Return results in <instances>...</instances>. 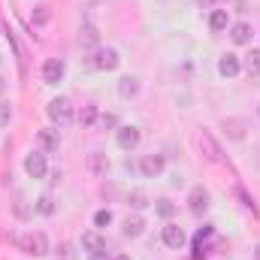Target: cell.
Masks as SVG:
<instances>
[{
    "instance_id": "obj_1",
    "label": "cell",
    "mask_w": 260,
    "mask_h": 260,
    "mask_svg": "<svg viewBox=\"0 0 260 260\" xmlns=\"http://www.w3.org/2000/svg\"><path fill=\"white\" fill-rule=\"evenodd\" d=\"M18 245H21V251L24 254H30V257H46L49 254V239H46V233H24L21 239H18Z\"/></svg>"
},
{
    "instance_id": "obj_2",
    "label": "cell",
    "mask_w": 260,
    "mask_h": 260,
    "mask_svg": "<svg viewBox=\"0 0 260 260\" xmlns=\"http://www.w3.org/2000/svg\"><path fill=\"white\" fill-rule=\"evenodd\" d=\"M212 239H215V227L212 224H206V227H200L194 233V260H203L212 254Z\"/></svg>"
},
{
    "instance_id": "obj_3",
    "label": "cell",
    "mask_w": 260,
    "mask_h": 260,
    "mask_svg": "<svg viewBox=\"0 0 260 260\" xmlns=\"http://www.w3.org/2000/svg\"><path fill=\"white\" fill-rule=\"evenodd\" d=\"M46 112H49V118H52V121H58V124H67V121L73 118V106H70V100H67V97H55V100L49 103V109H46Z\"/></svg>"
},
{
    "instance_id": "obj_4",
    "label": "cell",
    "mask_w": 260,
    "mask_h": 260,
    "mask_svg": "<svg viewBox=\"0 0 260 260\" xmlns=\"http://www.w3.org/2000/svg\"><path fill=\"white\" fill-rule=\"evenodd\" d=\"M164 167H167L164 154H145V157H142V164H139V170H142V176H145V179H157V176L164 173Z\"/></svg>"
},
{
    "instance_id": "obj_5",
    "label": "cell",
    "mask_w": 260,
    "mask_h": 260,
    "mask_svg": "<svg viewBox=\"0 0 260 260\" xmlns=\"http://www.w3.org/2000/svg\"><path fill=\"white\" fill-rule=\"evenodd\" d=\"M24 170H27L30 179H43L46 176V154L43 151H30L24 157Z\"/></svg>"
},
{
    "instance_id": "obj_6",
    "label": "cell",
    "mask_w": 260,
    "mask_h": 260,
    "mask_svg": "<svg viewBox=\"0 0 260 260\" xmlns=\"http://www.w3.org/2000/svg\"><path fill=\"white\" fill-rule=\"evenodd\" d=\"M160 239H164L167 248H176V251H179V248L185 245V230H182L179 224H167L164 233H160Z\"/></svg>"
},
{
    "instance_id": "obj_7",
    "label": "cell",
    "mask_w": 260,
    "mask_h": 260,
    "mask_svg": "<svg viewBox=\"0 0 260 260\" xmlns=\"http://www.w3.org/2000/svg\"><path fill=\"white\" fill-rule=\"evenodd\" d=\"M43 79H46V85H58L64 79V61L61 58H49L43 64Z\"/></svg>"
},
{
    "instance_id": "obj_8",
    "label": "cell",
    "mask_w": 260,
    "mask_h": 260,
    "mask_svg": "<svg viewBox=\"0 0 260 260\" xmlns=\"http://www.w3.org/2000/svg\"><path fill=\"white\" fill-rule=\"evenodd\" d=\"M200 148H203V157H206V160H212V164L221 160V145L215 142L212 133H200Z\"/></svg>"
},
{
    "instance_id": "obj_9",
    "label": "cell",
    "mask_w": 260,
    "mask_h": 260,
    "mask_svg": "<svg viewBox=\"0 0 260 260\" xmlns=\"http://www.w3.org/2000/svg\"><path fill=\"white\" fill-rule=\"evenodd\" d=\"M118 64H121V58H118L115 49H100L97 58H94V67H97V70H115Z\"/></svg>"
},
{
    "instance_id": "obj_10",
    "label": "cell",
    "mask_w": 260,
    "mask_h": 260,
    "mask_svg": "<svg viewBox=\"0 0 260 260\" xmlns=\"http://www.w3.org/2000/svg\"><path fill=\"white\" fill-rule=\"evenodd\" d=\"M188 206H191V212H206L209 209V194H206V188L203 185H197V188H191V197H188Z\"/></svg>"
},
{
    "instance_id": "obj_11",
    "label": "cell",
    "mask_w": 260,
    "mask_h": 260,
    "mask_svg": "<svg viewBox=\"0 0 260 260\" xmlns=\"http://www.w3.org/2000/svg\"><path fill=\"white\" fill-rule=\"evenodd\" d=\"M82 248L88 254H100V251H106V239L100 233H82Z\"/></svg>"
},
{
    "instance_id": "obj_12",
    "label": "cell",
    "mask_w": 260,
    "mask_h": 260,
    "mask_svg": "<svg viewBox=\"0 0 260 260\" xmlns=\"http://www.w3.org/2000/svg\"><path fill=\"white\" fill-rule=\"evenodd\" d=\"M251 34H254V30H251V24H245V21H239V24L230 27V40H233L236 46H248V43H251Z\"/></svg>"
},
{
    "instance_id": "obj_13",
    "label": "cell",
    "mask_w": 260,
    "mask_h": 260,
    "mask_svg": "<svg viewBox=\"0 0 260 260\" xmlns=\"http://www.w3.org/2000/svg\"><path fill=\"white\" fill-rule=\"evenodd\" d=\"M118 145L124 151H133L139 145V130L136 127H118Z\"/></svg>"
},
{
    "instance_id": "obj_14",
    "label": "cell",
    "mask_w": 260,
    "mask_h": 260,
    "mask_svg": "<svg viewBox=\"0 0 260 260\" xmlns=\"http://www.w3.org/2000/svg\"><path fill=\"white\" fill-rule=\"evenodd\" d=\"M239 70H242V64H239V58H236V55H224V58L218 61V73H221V76H227V79L239 76Z\"/></svg>"
},
{
    "instance_id": "obj_15",
    "label": "cell",
    "mask_w": 260,
    "mask_h": 260,
    "mask_svg": "<svg viewBox=\"0 0 260 260\" xmlns=\"http://www.w3.org/2000/svg\"><path fill=\"white\" fill-rule=\"evenodd\" d=\"M58 145H61L58 130H40V148L43 151H58Z\"/></svg>"
},
{
    "instance_id": "obj_16",
    "label": "cell",
    "mask_w": 260,
    "mask_h": 260,
    "mask_svg": "<svg viewBox=\"0 0 260 260\" xmlns=\"http://www.w3.org/2000/svg\"><path fill=\"white\" fill-rule=\"evenodd\" d=\"M88 170H91L94 176H103V173L109 170V160H106V154H100V151L88 154Z\"/></svg>"
},
{
    "instance_id": "obj_17",
    "label": "cell",
    "mask_w": 260,
    "mask_h": 260,
    "mask_svg": "<svg viewBox=\"0 0 260 260\" xmlns=\"http://www.w3.org/2000/svg\"><path fill=\"white\" fill-rule=\"evenodd\" d=\"M224 130L230 133V139H242L245 136V121L242 118H227L224 121Z\"/></svg>"
},
{
    "instance_id": "obj_18",
    "label": "cell",
    "mask_w": 260,
    "mask_h": 260,
    "mask_svg": "<svg viewBox=\"0 0 260 260\" xmlns=\"http://www.w3.org/2000/svg\"><path fill=\"white\" fill-rule=\"evenodd\" d=\"M49 21H52V6H46V3L34 6V24H49Z\"/></svg>"
},
{
    "instance_id": "obj_19",
    "label": "cell",
    "mask_w": 260,
    "mask_h": 260,
    "mask_svg": "<svg viewBox=\"0 0 260 260\" xmlns=\"http://www.w3.org/2000/svg\"><path fill=\"white\" fill-rule=\"evenodd\" d=\"M209 27H212V30H224V27H227V9H215V12L209 15Z\"/></svg>"
},
{
    "instance_id": "obj_20",
    "label": "cell",
    "mask_w": 260,
    "mask_h": 260,
    "mask_svg": "<svg viewBox=\"0 0 260 260\" xmlns=\"http://www.w3.org/2000/svg\"><path fill=\"white\" fill-rule=\"evenodd\" d=\"M142 227H145V221H142V218H127V221H124V236H130V239H133V236H139V233H142Z\"/></svg>"
},
{
    "instance_id": "obj_21",
    "label": "cell",
    "mask_w": 260,
    "mask_h": 260,
    "mask_svg": "<svg viewBox=\"0 0 260 260\" xmlns=\"http://www.w3.org/2000/svg\"><path fill=\"white\" fill-rule=\"evenodd\" d=\"M136 91H139V85H136V79H133V76H127V79H121V82H118V94H121V97H133Z\"/></svg>"
},
{
    "instance_id": "obj_22",
    "label": "cell",
    "mask_w": 260,
    "mask_h": 260,
    "mask_svg": "<svg viewBox=\"0 0 260 260\" xmlns=\"http://www.w3.org/2000/svg\"><path fill=\"white\" fill-rule=\"evenodd\" d=\"M245 70H248L251 76H260V49H251V52H248V58H245Z\"/></svg>"
},
{
    "instance_id": "obj_23",
    "label": "cell",
    "mask_w": 260,
    "mask_h": 260,
    "mask_svg": "<svg viewBox=\"0 0 260 260\" xmlns=\"http://www.w3.org/2000/svg\"><path fill=\"white\" fill-rule=\"evenodd\" d=\"M79 121H82V127H91V124L97 121V106H82Z\"/></svg>"
},
{
    "instance_id": "obj_24",
    "label": "cell",
    "mask_w": 260,
    "mask_h": 260,
    "mask_svg": "<svg viewBox=\"0 0 260 260\" xmlns=\"http://www.w3.org/2000/svg\"><path fill=\"white\" fill-rule=\"evenodd\" d=\"M154 209H157V215H160V218H173V215H176V206H173L170 200H157V206H154Z\"/></svg>"
},
{
    "instance_id": "obj_25",
    "label": "cell",
    "mask_w": 260,
    "mask_h": 260,
    "mask_svg": "<svg viewBox=\"0 0 260 260\" xmlns=\"http://www.w3.org/2000/svg\"><path fill=\"white\" fill-rule=\"evenodd\" d=\"M37 212H40V215H52V212H55V203H52L49 197H40V200H37Z\"/></svg>"
},
{
    "instance_id": "obj_26",
    "label": "cell",
    "mask_w": 260,
    "mask_h": 260,
    "mask_svg": "<svg viewBox=\"0 0 260 260\" xmlns=\"http://www.w3.org/2000/svg\"><path fill=\"white\" fill-rule=\"evenodd\" d=\"M94 224H97V227H109V224H112V212H109V209H100V212L94 215Z\"/></svg>"
},
{
    "instance_id": "obj_27",
    "label": "cell",
    "mask_w": 260,
    "mask_h": 260,
    "mask_svg": "<svg viewBox=\"0 0 260 260\" xmlns=\"http://www.w3.org/2000/svg\"><path fill=\"white\" fill-rule=\"evenodd\" d=\"M130 206H133V209H142V206H148V203H145V194H133V197H130Z\"/></svg>"
},
{
    "instance_id": "obj_28",
    "label": "cell",
    "mask_w": 260,
    "mask_h": 260,
    "mask_svg": "<svg viewBox=\"0 0 260 260\" xmlns=\"http://www.w3.org/2000/svg\"><path fill=\"white\" fill-rule=\"evenodd\" d=\"M9 124V103H0V127Z\"/></svg>"
},
{
    "instance_id": "obj_29",
    "label": "cell",
    "mask_w": 260,
    "mask_h": 260,
    "mask_svg": "<svg viewBox=\"0 0 260 260\" xmlns=\"http://www.w3.org/2000/svg\"><path fill=\"white\" fill-rule=\"evenodd\" d=\"M85 40H88V43H97V34H94V27H85Z\"/></svg>"
},
{
    "instance_id": "obj_30",
    "label": "cell",
    "mask_w": 260,
    "mask_h": 260,
    "mask_svg": "<svg viewBox=\"0 0 260 260\" xmlns=\"http://www.w3.org/2000/svg\"><path fill=\"white\" fill-rule=\"evenodd\" d=\"M103 127H115V115H103Z\"/></svg>"
},
{
    "instance_id": "obj_31",
    "label": "cell",
    "mask_w": 260,
    "mask_h": 260,
    "mask_svg": "<svg viewBox=\"0 0 260 260\" xmlns=\"http://www.w3.org/2000/svg\"><path fill=\"white\" fill-rule=\"evenodd\" d=\"M91 260H106V251H100V254H91Z\"/></svg>"
},
{
    "instance_id": "obj_32",
    "label": "cell",
    "mask_w": 260,
    "mask_h": 260,
    "mask_svg": "<svg viewBox=\"0 0 260 260\" xmlns=\"http://www.w3.org/2000/svg\"><path fill=\"white\" fill-rule=\"evenodd\" d=\"M112 260H130V257H127V254H115Z\"/></svg>"
},
{
    "instance_id": "obj_33",
    "label": "cell",
    "mask_w": 260,
    "mask_h": 260,
    "mask_svg": "<svg viewBox=\"0 0 260 260\" xmlns=\"http://www.w3.org/2000/svg\"><path fill=\"white\" fill-rule=\"evenodd\" d=\"M254 260H260V245H257V248H254Z\"/></svg>"
},
{
    "instance_id": "obj_34",
    "label": "cell",
    "mask_w": 260,
    "mask_h": 260,
    "mask_svg": "<svg viewBox=\"0 0 260 260\" xmlns=\"http://www.w3.org/2000/svg\"><path fill=\"white\" fill-rule=\"evenodd\" d=\"M203 3H215V0H203Z\"/></svg>"
}]
</instances>
